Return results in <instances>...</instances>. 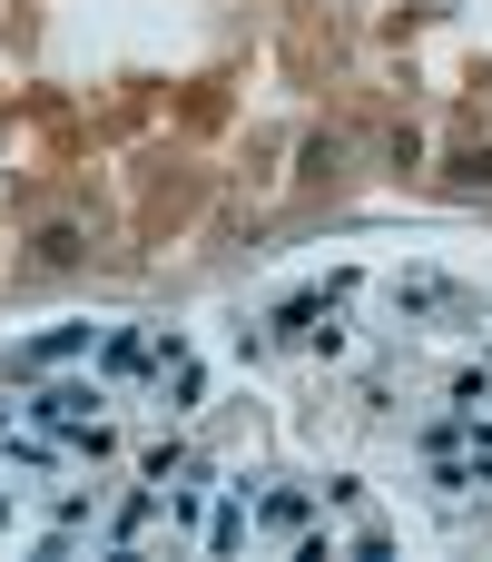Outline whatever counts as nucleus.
<instances>
[{
  "label": "nucleus",
  "mask_w": 492,
  "mask_h": 562,
  "mask_svg": "<svg viewBox=\"0 0 492 562\" xmlns=\"http://www.w3.org/2000/svg\"><path fill=\"white\" fill-rule=\"evenodd\" d=\"M394 306H404V316H454V306H473V296H464L454 277H394Z\"/></svg>",
  "instance_id": "f257e3e1"
},
{
  "label": "nucleus",
  "mask_w": 492,
  "mask_h": 562,
  "mask_svg": "<svg viewBox=\"0 0 492 562\" xmlns=\"http://www.w3.org/2000/svg\"><path fill=\"white\" fill-rule=\"evenodd\" d=\"M89 405H99V385H49V395H39L30 415H39L49 435H79V425H89Z\"/></svg>",
  "instance_id": "f03ea898"
},
{
  "label": "nucleus",
  "mask_w": 492,
  "mask_h": 562,
  "mask_svg": "<svg viewBox=\"0 0 492 562\" xmlns=\"http://www.w3.org/2000/svg\"><path fill=\"white\" fill-rule=\"evenodd\" d=\"M207 543H217V553H237V543H247V504H227V514L207 524Z\"/></svg>",
  "instance_id": "6e6552de"
},
{
  "label": "nucleus",
  "mask_w": 492,
  "mask_h": 562,
  "mask_svg": "<svg viewBox=\"0 0 492 562\" xmlns=\"http://www.w3.org/2000/svg\"><path fill=\"white\" fill-rule=\"evenodd\" d=\"M454 178H464V188H492V148H464V158H454Z\"/></svg>",
  "instance_id": "1a4fd4ad"
},
{
  "label": "nucleus",
  "mask_w": 492,
  "mask_h": 562,
  "mask_svg": "<svg viewBox=\"0 0 492 562\" xmlns=\"http://www.w3.org/2000/svg\"><path fill=\"white\" fill-rule=\"evenodd\" d=\"M79 346H89V326H59V336H39V346H20V375H30V366H59V356H79Z\"/></svg>",
  "instance_id": "423d86ee"
},
{
  "label": "nucleus",
  "mask_w": 492,
  "mask_h": 562,
  "mask_svg": "<svg viewBox=\"0 0 492 562\" xmlns=\"http://www.w3.org/2000/svg\"><path fill=\"white\" fill-rule=\"evenodd\" d=\"M30 267H49V277H59V267H79V227H39V247H30Z\"/></svg>",
  "instance_id": "39448f33"
},
{
  "label": "nucleus",
  "mask_w": 492,
  "mask_h": 562,
  "mask_svg": "<svg viewBox=\"0 0 492 562\" xmlns=\"http://www.w3.org/2000/svg\"><path fill=\"white\" fill-rule=\"evenodd\" d=\"M0 435H10V425H0Z\"/></svg>",
  "instance_id": "9d476101"
},
{
  "label": "nucleus",
  "mask_w": 492,
  "mask_h": 562,
  "mask_svg": "<svg viewBox=\"0 0 492 562\" xmlns=\"http://www.w3.org/2000/svg\"><path fill=\"white\" fill-rule=\"evenodd\" d=\"M148 524H158V494H128V504H118V524H108V543H138Z\"/></svg>",
  "instance_id": "0eeeda50"
},
{
  "label": "nucleus",
  "mask_w": 492,
  "mask_h": 562,
  "mask_svg": "<svg viewBox=\"0 0 492 562\" xmlns=\"http://www.w3.org/2000/svg\"><path fill=\"white\" fill-rule=\"evenodd\" d=\"M256 514H266L276 533H306V514H316V494H296V484H276V494H266Z\"/></svg>",
  "instance_id": "20e7f679"
},
{
  "label": "nucleus",
  "mask_w": 492,
  "mask_h": 562,
  "mask_svg": "<svg viewBox=\"0 0 492 562\" xmlns=\"http://www.w3.org/2000/svg\"><path fill=\"white\" fill-rule=\"evenodd\" d=\"M99 366H108V375H148V366H158V336H138V326H118V336L99 346Z\"/></svg>",
  "instance_id": "7ed1b4c3"
}]
</instances>
